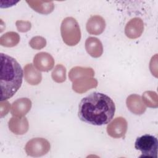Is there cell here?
<instances>
[{
    "instance_id": "obj_5",
    "label": "cell",
    "mask_w": 158,
    "mask_h": 158,
    "mask_svg": "<svg viewBox=\"0 0 158 158\" xmlns=\"http://www.w3.org/2000/svg\"><path fill=\"white\" fill-rule=\"evenodd\" d=\"M49 142L43 138H35L28 141L25 147L28 156L40 157L46 154L50 150Z\"/></svg>"
},
{
    "instance_id": "obj_16",
    "label": "cell",
    "mask_w": 158,
    "mask_h": 158,
    "mask_svg": "<svg viewBox=\"0 0 158 158\" xmlns=\"http://www.w3.org/2000/svg\"><path fill=\"white\" fill-rule=\"evenodd\" d=\"M27 2L35 11L42 14H49L51 13L54 9V3L52 1H27Z\"/></svg>"
},
{
    "instance_id": "obj_10",
    "label": "cell",
    "mask_w": 158,
    "mask_h": 158,
    "mask_svg": "<svg viewBox=\"0 0 158 158\" xmlns=\"http://www.w3.org/2000/svg\"><path fill=\"white\" fill-rule=\"evenodd\" d=\"M73 90L79 94L86 92L91 88H94L98 86L96 79L89 77L79 78L72 81Z\"/></svg>"
},
{
    "instance_id": "obj_18",
    "label": "cell",
    "mask_w": 158,
    "mask_h": 158,
    "mask_svg": "<svg viewBox=\"0 0 158 158\" xmlns=\"http://www.w3.org/2000/svg\"><path fill=\"white\" fill-rule=\"evenodd\" d=\"M20 41L19 35L15 31H8L0 38V44L7 48L14 47Z\"/></svg>"
},
{
    "instance_id": "obj_14",
    "label": "cell",
    "mask_w": 158,
    "mask_h": 158,
    "mask_svg": "<svg viewBox=\"0 0 158 158\" xmlns=\"http://www.w3.org/2000/svg\"><path fill=\"white\" fill-rule=\"evenodd\" d=\"M85 49L88 54L94 58L101 56L103 52V46L101 41L97 38L90 36L85 41Z\"/></svg>"
},
{
    "instance_id": "obj_1",
    "label": "cell",
    "mask_w": 158,
    "mask_h": 158,
    "mask_svg": "<svg viewBox=\"0 0 158 158\" xmlns=\"http://www.w3.org/2000/svg\"><path fill=\"white\" fill-rule=\"evenodd\" d=\"M115 106L105 94L94 92L85 97L78 106V117L87 123L101 126L109 123L114 117Z\"/></svg>"
},
{
    "instance_id": "obj_12",
    "label": "cell",
    "mask_w": 158,
    "mask_h": 158,
    "mask_svg": "<svg viewBox=\"0 0 158 158\" xmlns=\"http://www.w3.org/2000/svg\"><path fill=\"white\" fill-rule=\"evenodd\" d=\"M31 107V100L27 98H22L12 103L10 112L13 116L23 117L30 111Z\"/></svg>"
},
{
    "instance_id": "obj_19",
    "label": "cell",
    "mask_w": 158,
    "mask_h": 158,
    "mask_svg": "<svg viewBox=\"0 0 158 158\" xmlns=\"http://www.w3.org/2000/svg\"><path fill=\"white\" fill-rule=\"evenodd\" d=\"M143 103L148 107L156 108L158 106V97L156 92L152 91H145L142 96Z\"/></svg>"
},
{
    "instance_id": "obj_8",
    "label": "cell",
    "mask_w": 158,
    "mask_h": 158,
    "mask_svg": "<svg viewBox=\"0 0 158 158\" xmlns=\"http://www.w3.org/2000/svg\"><path fill=\"white\" fill-rule=\"evenodd\" d=\"M144 30V22L139 17H134L127 22L125 27V35L130 39L141 36Z\"/></svg>"
},
{
    "instance_id": "obj_23",
    "label": "cell",
    "mask_w": 158,
    "mask_h": 158,
    "mask_svg": "<svg viewBox=\"0 0 158 158\" xmlns=\"http://www.w3.org/2000/svg\"><path fill=\"white\" fill-rule=\"evenodd\" d=\"M10 104L9 102L7 101H1V117H3L6 115L10 109Z\"/></svg>"
},
{
    "instance_id": "obj_20",
    "label": "cell",
    "mask_w": 158,
    "mask_h": 158,
    "mask_svg": "<svg viewBox=\"0 0 158 158\" xmlns=\"http://www.w3.org/2000/svg\"><path fill=\"white\" fill-rule=\"evenodd\" d=\"M52 80L56 83H63L66 80V69L62 64H57L51 73Z\"/></svg>"
},
{
    "instance_id": "obj_7",
    "label": "cell",
    "mask_w": 158,
    "mask_h": 158,
    "mask_svg": "<svg viewBox=\"0 0 158 158\" xmlns=\"http://www.w3.org/2000/svg\"><path fill=\"white\" fill-rule=\"evenodd\" d=\"M54 59L52 56L46 52L37 53L33 58V64L36 69L41 72H48L54 65Z\"/></svg>"
},
{
    "instance_id": "obj_4",
    "label": "cell",
    "mask_w": 158,
    "mask_h": 158,
    "mask_svg": "<svg viewBox=\"0 0 158 158\" xmlns=\"http://www.w3.org/2000/svg\"><path fill=\"white\" fill-rule=\"evenodd\" d=\"M135 148L141 152L140 157H157L158 141L154 136L146 134L138 137L135 143Z\"/></svg>"
},
{
    "instance_id": "obj_21",
    "label": "cell",
    "mask_w": 158,
    "mask_h": 158,
    "mask_svg": "<svg viewBox=\"0 0 158 158\" xmlns=\"http://www.w3.org/2000/svg\"><path fill=\"white\" fill-rule=\"evenodd\" d=\"M29 45L34 49L39 50L44 48L46 45V40L44 38L40 36L33 37L29 41Z\"/></svg>"
},
{
    "instance_id": "obj_22",
    "label": "cell",
    "mask_w": 158,
    "mask_h": 158,
    "mask_svg": "<svg viewBox=\"0 0 158 158\" xmlns=\"http://www.w3.org/2000/svg\"><path fill=\"white\" fill-rule=\"evenodd\" d=\"M17 30L22 33L28 31L31 27V23L29 21L17 20L15 22Z\"/></svg>"
},
{
    "instance_id": "obj_15",
    "label": "cell",
    "mask_w": 158,
    "mask_h": 158,
    "mask_svg": "<svg viewBox=\"0 0 158 158\" xmlns=\"http://www.w3.org/2000/svg\"><path fill=\"white\" fill-rule=\"evenodd\" d=\"M23 75L25 81L31 85H37L42 80L41 72L32 64H28L24 67Z\"/></svg>"
},
{
    "instance_id": "obj_6",
    "label": "cell",
    "mask_w": 158,
    "mask_h": 158,
    "mask_svg": "<svg viewBox=\"0 0 158 158\" xmlns=\"http://www.w3.org/2000/svg\"><path fill=\"white\" fill-rule=\"evenodd\" d=\"M127 130V122L122 117H116L107 127L108 135L114 138H120L124 136Z\"/></svg>"
},
{
    "instance_id": "obj_2",
    "label": "cell",
    "mask_w": 158,
    "mask_h": 158,
    "mask_svg": "<svg viewBox=\"0 0 158 158\" xmlns=\"http://www.w3.org/2000/svg\"><path fill=\"white\" fill-rule=\"evenodd\" d=\"M1 101L12 98L20 88L23 70L13 57L1 53Z\"/></svg>"
},
{
    "instance_id": "obj_11",
    "label": "cell",
    "mask_w": 158,
    "mask_h": 158,
    "mask_svg": "<svg viewBox=\"0 0 158 158\" xmlns=\"http://www.w3.org/2000/svg\"><path fill=\"white\" fill-rule=\"evenodd\" d=\"M106 28L105 20L100 15H95L91 16L87 21L86 28L90 35H99Z\"/></svg>"
},
{
    "instance_id": "obj_3",
    "label": "cell",
    "mask_w": 158,
    "mask_h": 158,
    "mask_svg": "<svg viewBox=\"0 0 158 158\" xmlns=\"http://www.w3.org/2000/svg\"><path fill=\"white\" fill-rule=\"evenodd\" d=\"M60 33L63 41L68 46H75L80 41V28L78 22L73 17H67L62 20Z\"/></svg>"
},
{
    "instance_id": "obj_17",
    "label": "cell",
    "mask_w": 158,
    "mask_h": 158,
    "mask_svg": "<svg viewBox=\"0 0 158 158\" xmlns=\"http://www.w3.org/2000/svg\"><path fill=\"white\" fill-rule=\"evenodd\" d=\"M94 75V72L92 68L79 66L73 67L69 73V78L71 81L84 77H93Z\"/></svg>"
},
{
    "instance_id": "obj_9",
    "label": "cell",
    "mask_w": 158,
    "mask_h": 158,
    "mask_svg": "<svg viewBox=\"0 0 158 158\" xmlns=\"http://www.w3.org/2000/svg\"><path fill=\"white\" fill-rule=\"evenodd\" d=\"M8 126L10 131L17 135L25 134L29 128L28 121L25 117L14 116L9 120Z\"/></svg>"
},
{
    "instance_id": "obj_13",
    "label": "cell",
    "mask_w": 158,
    "mask_h": 158,
    "mask_svg": "<svg viewBox=\"0 0 158 158\" xmlns=\"http://www.w3.org/2000/svg\"><path fill=\"white\" fill-rule=\"evenodd\" d=\"M126 104L128 110L135 115H142L146 110L141 97L136 94L128 96L126 100Z\"/></svg>"
}]
</instances>
